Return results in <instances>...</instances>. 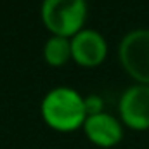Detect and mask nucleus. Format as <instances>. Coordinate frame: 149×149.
<instances>
[{
	"label": "nucleus",
	"instance_id": "7ed1b4c3",
	"mask_svg": "<svg viewBox=\"0 0 149 149\" xmlns=\"http://www.w3.org/2000/svg\"><path fill=\"white\" fill-rule=\"evenodd\" d=\"M118 57L135 83L149 85V28H135L125 33L118 45Z\"/></svg>",
	"mask_w": 149,
	"mask_h": 149
},
{
	"label": "nucleus",
	"instance_id": "0eeeda50",
	"mask_svg": "<svg viewBox=\"0 0 149 149\" xmlns=\"http://www.w3.org/2000/svg\"><path fill=\"white\" fill-rule=\"evenodd\" d=\"M43 57L50 66H63L71 59V38L52 35L45 42Z\"/></svg>",
	"mask_w": 149,
	"mask_h": 149
},
{
	"label": "nucleus",
	"instance_id": "6e6552de",
	"mask_svg": "<svg viewBox=\"0 0 149 149\" xmlns=\"http://www.w3.org/2000/svg\"><path fill=\"white\" fill-rule=\"evenodd\" d=\"M83 104H85V113H87V116L102 113V106H104L102 97H101V95H95V94H90V95L83 97Z\"/></svg>",
	"mask_w": 149,
	"mask_h": 149
},
{
	"label": "nucleus",
	"instance_id": "f257e3e1",
	"mask_svg": "<svg viewBox=\"0 0 149 149\" xmlns=\"http://www.w3.org/2000/svg\"><path fill=\"white\" fill-rule=\"evenodd\" d=\"M45 123L57 132H73L87 120L83 97L71 87H56L42 101Z\"/></svg>",
	"mask_w": 149,
	"mask_h": 149
},
{
	"label": "nucleus",
	"instance_id": "20e7f679",
	"mask_svg": "<svg viewBox=\"0 0 149 149\" xmlns=\"http://www.w3.org/2000/svg\"><path fill=\"white\" fill-rule=\"evenodd\" d=\"M118 111L121 121L132 130L149 128V85L134 83L120 97Z\"/></svg>",
	"mask_w": 149,
	"mask_h": 149
},
{
	"label": "nucleus",
	"instance_id": "f03ea898",
	"mask_svg": "<svg viewBox=\"0 0 149 149\" xmlns=\"http://www.w3.org/2000/svg\"><path fill=\"white\" fill-rule=\"evenodd\" d=\"M87 17V0H43L42 21L52 35L74 37L83 30Z\"/></svg>",
	"mask_w": 149,
	"mask_h": 149
},
{
	"label": "nucleus",
	"instance_id": "423d86ee",
	"mask_svg": "<svg viewBox=\"0 0 149 149\" xmlns=\"http://www.w3.org/2000/svg\"><path fill=\"white\" fill-rule=\"evenodd\" d=\"M83 132L88 141L99 148H113L120 144L123 139V125L121 121L109 113H99L87 116L83 123Z\"/></svg>",
	"mask_w": 149,
	"mask_h": 149
},
{
	"label": "nucleus",
	"instance_id": "39448f33",
	"mask_svg": "<svg viewBox=\"0 0 149 149\" xmlns=\"http://www.w3.org/2000/svg\"><path fill=\"white\" fill-rule=\"evenodd\" d=\"M108 56V43L97 30H80L71 37V57L85 68L99 66Z\"/></svg>",
	"mask_w": 149,
	"mask_h": 149
}]
</instances>
